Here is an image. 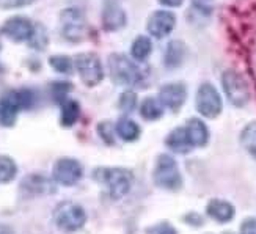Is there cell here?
Wrapping results in <instances>:
<instances>
[{
  "instance_id": "obj_1",
  "label": "cell",
  "mask_w": 256,
  "mask_h": 234,
  "mask_svg": "<svg viewBox=\"0 0 256 234\" xmlns=\"http://www.w3.org/2000/svg\"><path fill=\"white\" fill-rule=\"evenodd\" d=\"M35 102V94L30 90H14L0 98V126H14L18 114L24 108H30Z\"/></svg>"
},
{
  "instance_id": "obj_2",
  "label": "cell",
  "mask_w": 256,
  "mask_h": 234,
  "mask_svg": "<svg viewBox=\"0 0 256 234\" xmlns=\"http://www.w3.org/2000/svg\"><path fill=\"white\" fill-rule=\"evenodd\" d=\"M94 178L107 187L108 195L114 200H120L126 194H129L134 184L132 172L128 168H120V166H114V168H98L94 172Z\"/></svg>"
},
{
  "instance_id": "obj_3",
  "label": "cell",
  "mask_w": 256,
  "mask_h": 234,
  "mask_svg": "<svg viewBox=\"0 0 256 234\" xmlns=\"http://www.w3.org/2000/svg\"><path fill=\"white\" fill-rule=\"evenodd\" d=\"M54 222L64 232L79 231L86 222V214L80 204L72 202H62L54 209Z\"/></svg>"
},
{
  "instance_id": "obj_4",
  "label": "cell",
  "mask_w": 256,
  "mask_h": 234,
  "mask_svg": "<svg viewBox=\"0 0 256 234\" xmlns=\"http://www.w3.org/2000/svg\"><path fill=\"white\" fill-rule=\"evenodd\" d=\"M108 74L118 85H136L142 80L140 70L123 54H112L108 57Z\"/></svg>"
},
{
  "instance_id": "obj_5",
  "label": "cell",
  "mask_w": 256,
  "mask_h": 234,
  "mask_svg": "<svg viewBox=\"0 0 256 234\" xmlns=\"http://www.w3.org/2000/svg\"><path fill=\"white\" fill-rule=\"evenodd\" d=\"M154 182L156 186H159L166 190H176L182 186V178L178 168L176 160L172 156L160 154L156 162V168H154Z\"/></svg>"
},
{
  "instance_id": "obj_6",
  "label": "cell",
  "mask_w": 256,
  "mask_h": 234,
  "mask_svg": "<svg viewBox=\"0 0 256 234\" xmlns=\"http://www.w3.org/2000/svg\"><path fill=\"white\" fill-rule=\"evenodd\" d=\"M74 66H76L77 72H79L82 82L86 86H96L102 80L104 68H102V63L96 54H92V52L79 54L74 60Z\"/></svg>"
},
{
  "instance_id": "obj_7",
  "label": "cell",
  "mask_w": 256,
  "mask_h": 234,
  "mask_svg": "<svg viewBox=\"0 0 256 234\" xmlns=\"http://www.w3.org/2000/svg\"><path fill=\"white\" fill-rule=\"evenodd\" d=\"M85 18L77 8H66L60 13V32L66 41H82L85 36Z\"/></svg>"
},
{
  "instance_id": "obj_8",
  "label": "cell",
  "mask_w": 256,
  "mask_h": 234,
  "mask_svg": "<svg viewBox=\"0 0 256 234\" xmlns=\"http://www.w3.org/2000/svg\"><path fill=\"white\" fill-rule=\"evenodd\" d=\"M222 84H224V90L231 104H234L236 107H244L248 102V86L242 79V76H239L236 71H226L222 77Z\"/></svg>"
},
{
  "instance_id": "obj_9",
  "label": "cell",
  "mask_w": 256,
  "mask_h": 234,
  "mask_svg": "<svg viewBox=\"0 0 256 234\" xmlns=\"http://www.w3.org/2000/svg\"><path fill=\"white\" fill-rule=\"evenodd\" d=\"M82 174H84L82 165L76 159L63 158L54 164L52 176H54V181L60 186H64V187L76 186L80 181Z\"/></svg>"
},
{
  "instance_id": "obj_10",
  "label": "cell",
  "mask_w": 256,
  "mask_h": 234,
  "mask_svg": "<svg viewBox=\"0 0 256 234\" xmlns=\"http://www.w3.org/2000/svg\"><path fill=\"white\" fill-rule=\"evenodd\" d=\"M196 110L203 116L216 118L222 112V99L210 84H203L196 93Z\"/></svg>"
},
{
  "instance_id": "obj_11",
  "label": "cell",
  "mask_w": 256,
  "mask_h": 234,
  "mask_svg": "<svg viewBox=\"0 0 256 234\" xmlns=\"http://www.w3.org/2000/svg\"><path fill=\"white\" fill-rule=\"evenodd\" d=\"M2 32L10 40H13L16 42L30 41V38L33 36V32H35V24L24 16H13L8 20H5Z\"/></svg>"
},
{
  "instance_id": "obj_12",
  "label": "cell",
  "mask_w": 256,
  "mask_h": 234,
  "mask_svg": "<svg viewBox=\"0 0 256 234\" xmlns=\"http://www.w3.org/2000/svg\"><path fill=\"white\" fill-rule=\"evenodd\" d=\"M176 24V16L170 11H156L148 20V32L154 38L168 36Z\"/></svg>"
},
{
  "instance_id": "obj_13",
  "label": "cell",
  "mask_w": 256,
  "mask_h": 234,
  "mask_svg": "<svg viewBox=\"0 0 256 234\" xmlns=\"http://www.w3.org/2000/svg\"><path fill=\"white\" fill-rule=\"evenodd\" d=\"M160 104L172 108L173 112L180 110L186 101V86L181 84H166L159 92Z\"/></svg>"
},
{
  "instance_id": "obj_14",
  "label": "cell",
  "mask_w": 256,
  "mask_h": 234,
  "mask_svg": "<svg viewBox=\"0 0 256 234\" xmlns=\"http://www.w3.org/2000/svg\"><path fill=\"white\" fill-rule=\"evenodd\" d=\"M126 24L124 11L118 6L116 0H106L104 11H102V26L108 32L120 30Z\"/></svg>"
},
{
  "instance_id": "obj_15",
  "label": "cell",
  "mask_w": 256,
  "mask_h": 234,
  "mask_svg": "<svg viewBox=\"0 0 256 234\" xmlns=\"http://www.w3.org/2000/svg\"><path fill=\"white\" fill-rule=\"evenodd\" d=\"M20 188L22 192H26L28 195H50L55 190V186L44 176L28 174L22 180Z\"/></svg>"
},
{
  "instance_id": "obj_16",
  "label": "cell",
  "mask_w": 256,
  "mask_h": 234,
  "mask_svg": "<svg viewBox=\"0 0 256 234\" xmlns=\"http://www.w3.org/2000/svg\"><path fill=\"white\" fill-rule=\"evenodd\" d=\"M165 143H166V146H168L172 151H174V152H182V154L184 152H188V151L194 148L190 138H188V134H187L186 126L184 128H176V129H173L168 134V136H166Z\"/></svg>"
},
{
  "instance_id": "obj_17",
  "label": "cell",
  "mask_w": 256,
  "mask_h": 234,
  "mask_svg": "<svg viewBox=\"0 0 256 234\" xmlns=\"http://www.w3.org/2000/svg\"><path fill=\"white\" fill-rule=\"evenodd\" d=\"M208 214L220 224H226L234 217V208L225 200H210L208 204Z\"/></svg>"
},
{
  "instance_id": "obj_18",
  "label": "cell",
  "mask_w": 256,
  "mask_h": 234,
  "mask_svg": "<svg viewBox=\"0 0 256 234\" xmlns=\"http://www.w3.org/2000/svg\"><path fill=\"white\" fill-rule=\"evenodd\" d=\"M186 129H187L188 138H190L194 146H204V144L208 143L209 132H208V128L202 120H196V118L188 120L187 124H186Z\"/></svg>"
},
{
  "instance_id": "obj_19",
  "label": "cell",
  "mask_w": 256,
  "mask_h": 234,
  "mask_svg": "<svg viewBox=\"0 0 256 234\" xmlns=\"http://www.w3.org/2000/svg\"><path fill=\"white\" fill-rule=\"evenodd\" d=\"M80 116V106L77 101H72V99H66V101L62 102V116L60 121L63 126H72L77 122Z\"/></svg>"
},
{
  "instance_id": "obj_20",
  "label": "cell",
  "mask_w": 256,
  "mask_h": 234,
  "mask_svg": "<svg viewBox=\"0 0 256 234\" xmlns=\"http://www.w3.org/2000/svg\"><path fill=\"white\" fill-rule=\"evenodd\" d=\"M116 134L124 142H134L140 137V126L129 118H121L116 122Z\"/></svg>"
},
{
  "instance_id": "obj_21",
  "label": "cell",
  "mask_w": 256,
  "mask_h": 234,
  "mask_svg": "<svg viewBox=\"0 0 256 234\" xmlns=\"http://www.w3.org/2000/svg\"><path fill=\"white\" fill-rule=\"evenodd\" d=\"M140 114H142V116L144 120L154 121V120H159L164 115V107H162V104L158 101V99L148 98V99H144V101L142 102Z\"/></svg>"
},
{
  "instance_id": "obj_22",
  "label": "cell",
  "mask_w": 256,
  "mask_h": 234,
  "mask_svg": "<svg viewBox=\"0 0 256 234\" xmlns=\"http://www.w3.org/2000/svg\"><path fill=\"white\" fill-rule=\"evenodd\" d=\"M151 50H152V44H151L150 38H146V36L136 38V41L132 42V48H130L132 57L136 58L137 62H144V60H146L150 57Z\"/></svg>"
},
{
  "instance_id": "obj_23",
  "label": "cell",
  "mask_w": 256,
  "mask_h": 234,
  "mask_svg": "<svg viewBox=\"0 0 256 234\" xmlns=\"http://www.w3.org/2000/svg\"><path fill=\"white\" fill-rule=\"evenodd\" d=\"M18 173V165L16 162L8 158V156L0 154V184H6L14 180Z\"/></svg>"
},
{
  "instance_id": "obj_24",
  "label": "cell",
  "mask_w": 256,
  "mask_h": 234,
  "mask_svg": "<svg viewBox=\"0 0 256 234\" xmlns=\"http://www.w3.org/2000/svg\"><path fill=\"white\" fill-rule=\"evenodd\" d=\"M242 146L252 154V158L256 159V121L250 122V124L244 129L242 136H240Z\"/></svg>"
},
{
  "instance_id": "obj_25",
  "label": "cell",
  "mask_w": 256,
  "mask_h": 234,
  "mask_svg": "<svg viewBox=\"0 0 256 234\" xmlns=\"http://www.w3.org/2000/svg\"><path fill=\"white\" fill-rule=\"evenodd\" d=\"M182 55H184V48L180 41H173L168 44L166 48V57L165 62L168 66H178L182 62Z\"/></svg>"
},
{
  "instance_id": "obj_26",
  "label": "cell",
  "mask_w": 256,
  "mask_h": 234,
  "mask_svg": "<svg viewBox=\"0 0 256 234\" xmlns=\"http://www.w3.org/2000/svg\"><path fill=\"white\" fill-rule=\"evenodd\" d=\"M49 64L60 74H71L74 68V62L66 55H54L49 58Z\"/></svg>"
},
{
  "instance_id": "obj_27",
  "label": "cell",
  "mask_w": 256,
  "mask_h": 234,
  "mask_svg": "<svg viewBox=\"0 0 256 234\" xmlns=\"http://www.w3.org/2000/svg\"><path fill=\"white\" fill-rule=\"evenodd\" d=\"M48 41H49V38H48L46 30H44V27H41L40 24H36L35 26V32H33V36L28 41L30 46L38 49V50H42L44 48L48 46Z\"/></svg>"
},
{
  "instance_id": "obj_28",
  "label": "cell",
  "mask_w": 256,
  "mask_h": 234,
  "mask_svg": "<svg viewBox=\"0 0 256 234\" xmlns=\"http://www.w3.org/2000/svg\"><path fill=\"white\" fill-rule=\"evenodd\" d=\"M136 102H137V96L132 92H124L120 98V107L123 108L124 112H130V110H134Z\"/></svg>"
},
{
  "instance_id": "obj_29",
  "label": "cell",
  "mask_w": 256,
  "mask_h": 234,
  "mask_svg": "<svg viewBox=\"0 0 256 234\" xmlns=\"http://www.w3.org/2000/svg\"><path fill=\"white\" fill-rule=\"evenodd\" d=\"M98 132L107 144H114V129L110 122H101V124L98 126Z\"/></svg>"
},
{
  "instance_id": "obj_30",
  "label": "cell",
  "mask_w": 256,
  "mask_h": 234,
  "mask_svg": "<svg viewBox=\"0 0 256 234\" xmlns=\"http://www.w3.org/2000/svg\"><path fill=\"white\" fill-rule=\"evenodd\" d=\"M146 234H176V230L170 225V224H158V225H152L146 230Z\"/></svg>"
},
{
  "instance_id": "obj_31",
  "label": "cell",
  "mask_w": 256,
  "mask_h": 234,
  "mask_svg": "<svg viewBox=\"0 0 256 234\" xmlns=\"http://www.w3.org/2000/svg\"><path fill=\"white\" fill-rule=\"evenodd\" d=\"M35 0H0V10H11V8H22L32 5Z\"/></svg>"
},
{
  "instance_id": "obj_32",
  "label": "cell",
  "mask_w": 256,
  "mask_h": 234,
  "mask_svg": "<svg viewBox=\"0 0 256 234\" xmlns=\"http://www.w3.org/2000/svg\"><path fill=\"white\" fill-rule=\"evenodd\" d=\"M52 90H54V98L62 104L63 101H66V93H68V90H70V85H66V84H55L52 86Z\"/></svg>"
},
{
  "instance_id": "obj_33",
  "label": "cell",
  "mask_w": 256,
  "mask_h": 234,
  "mask_svg": "<svg viewBox=\"0 0 256 234\" xmlns=\"http://www.w3.org/2000/svg\"><path fill=\"white\" fill-rule=\"evenodd\" d=\"M240 234H256V218H247L240 226Z\"/></svg>"
},
{
  "instance_id": "obj_34",
  "label": "cell",
  "mask_w": 256,
  "mask_h": 234,
  "mask_svg": "<svg viewBox=\"0 0 256 234\" xmlns=\"http://www.w3.org/2000/svg\"><path fill=\"white\" fill-rule=\"evenodd\" d=\"M194 5L196 8H200L202 11H204V13H210L214 2H212V0H194Z\"/></svg>"
},
{
  "instance_id": "obj_35",
  "label": "cell",
  "mask_w": 256,
  "mask_h": 234,
  "mask_svg": "<svg viewBox=\"0 0 256 234\" xmlns=\"http://www.w3.org/2000/svg\"><path fill=\"white\" fill-rule=\"evenodd\" d=\"M159 2L166 6H180L182 4V0H159Z\"/></svg>"
}]
</instances>
